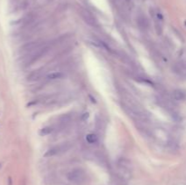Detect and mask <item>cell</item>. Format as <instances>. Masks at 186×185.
Masks as SVG:
<instances>
[{
  "instance_id": "8",
  "label": "cell",
  "mask_w": 186,
  "mask_h": 185,
  "mask_svg": "<svg viewBox=\"0 0 186 185\" xmlns=\"http://www.w3.org/2000/svg\"><path fill=\"white\" fill-rule=\"evenodd\" d=\"M138 24H139L140 27H142V28H146L148 27L147 19H146L145 17H144V16H142V17L139 18V19H138Z\"/></svg>"
},
{
  "instance_id": "6",
  "label": "cell",
  "mask_w": 186,
  "mask_h": 185,
  "mask_svg": "<svg viewBox=\"0 0 186 185\" xmlns=\"http://www.w3.org/2000/svg\"><path fill=\"white\" fill-rule=\"evenodd\" d=\"M54 129L51 126H46V127H43L41 130H40V134L43 135V136H46V135H49L53 133Z\"/></svg>"
},
{
  "instance_id": "2",
  "label": "cell",
  "mask_w": 186,
  "mask_h": 185,
  "mask_svg": "<svg viewBox=\"0 0 186 185\" xmlns=\"http://www.w3.org/2000/svg\"><path fill=\"white\" fill-rule=\"evenodd\" d=\"M70 147H71V145L69 144H63L54 146L46 152L45 156L46 157H53L55 155H58V154H60V153H63V152L68 151L70 149Z\"/></svg>"
},
{
  "instance_id": "4",
  "label": "cell",
  "mask_w": 186,
  "mask_h": 185,
  "mask_svg": "<svg viewBox=\"0 0 186 185\" xmlns=\"http://www.w3.org/2000/svg\"><path fill=\"white\" fill-rule=\"evenodd\" d=\"M185 92L182 90H174L172 92V98L174 99L175 101H183L185 99Z\"/></svg>"
},
{
  "instance_id": "3",
  "label": "cell",
  "mask_w": 186,
  "mask_h": 185,
  "mask_svg": "<svg viewBox=\"0 0 186 185\" xmlns=\"http://www.w3.org/2000/svg\"><path fill=\"white\" fill-rule=\"evenodd\" d=\"M80 15H81L84 21L87 24H89V26L94 27V26H95V24H96L95 18L93 16V15L90 13L88 10L82 8L81 10H80Z\"/></svg>"
},
{
  "instance_id": "7",
  "label": "cell",
  "mask_w": 186,
  "mask_h": 185,
  "mask_svg": "<svg viewBox=\"0 0 186 185\" xmlns=\"http://www.w3.org/2000/svg\"><path fill=\"white\" fill-rule=\"evenodd\" d=\"M86 141H87L88 144H94L97 141V136L94 133H89L86 135V138H85Z\"/></svg>"
},
{
  "instance_id": "5",
  "label": "cell",
  "mask_w": 186,
  "mask_h": 185,
  "mask_svg": "<svg viewBox=\"0 0 186 185\" xmlns=\"http://www.w3.org/2000/svg\"><path fill=\"white\" fill-rule=\"evenodd\" d=\"M63 76L64 75L62 72H51L48 73L46 77L49 80H57V79H61Z\"/></svg>"
},
{
  "instance_id": "1",
  "label": "cell",
  "mask_w": 186,
  "mask_h": 185,
  "mask_svg": "<svg viewBox=\"0 0 186 185\" xmlns=\"http://www.w3.org/2000/svg\"><path fill=\"white\" fill-rule=\"evenodd\" d=\"M85 172L82 169H74L68 174V179L76 184H81L85 181Z\"/></svg>"
}]
</instances>
